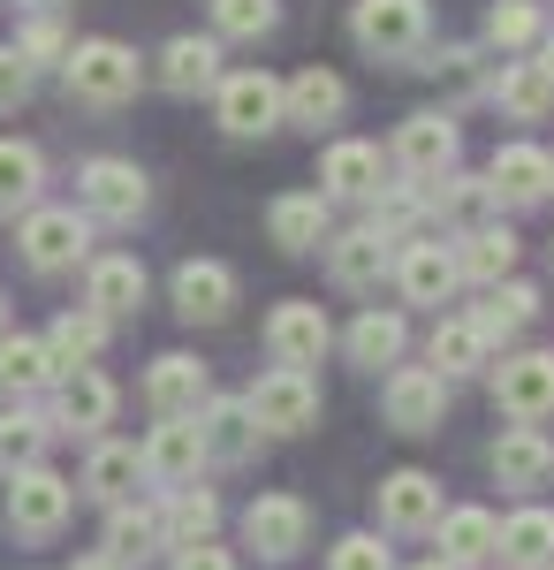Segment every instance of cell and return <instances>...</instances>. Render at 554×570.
I'll return each instance as SVG.
<instances>
[{"label": "cell", "instance_id": "cell-1", "mask_svg": "<svg viewBox=\"0 0 554 570\" xmlns=\"http://www.w3.org/2000/svg\"><path fill=\"white\" fill-rule=\"evenodd\" d=\"M61 85H69V99H85V107H122L129 91L145 85V61L122 39H85V46L61 53Z\"/></svg>", "mask_w": 554, "mask_h": 570}, {"label": "cell", "instance_id": "cell-2", "mask_svg": "<svg viewBox=\"0 0 554 570\" xmlns=\"http://www.w3.org/2000/svg\"><path fill=\"white\" fill-rule=\"evenodd\" d=\"M16 244H23L31 274H69V266L91 259V220L77 206H31L23 228H16Z\"/></svg>", "mask_w": 554, "mask_h": 570}, {"label": "cell", "instance_id": "cell-3", "mask_svg": "<svg viewBox=\"0 0 554 570\" xmlns=\"http://www.w3.org/2000/svg\"><path fill=\"white\" fill-rule=\"evenodd\" d=\"M244 403H251L258 434H304V426H319V381H311V373H297V365L258 373Z\"/></svg>", "mask_w": 554, "mask_h": 570}, {"label": "cell", "instance_id": "cell-4", "mask_svg": "<svg viewBox=\"0 0 554 570\" xmlns=\"http://www.w3.org/2000/svg\"><path fill=\"white\" fill-rule=\"evenodd\" d=\"M426 0H357V16H349V39L365 46L373 61H403V53H418L426 46Z\"/></svg>", "mask_w": 554, "mask_h": 570}, {"label": "cell", "instance_id": "cell-5", "mask_svg": "<svg viewBox=\"0 0 554 570\" xmlns=\"http://www.w3.org/2000/svg\"><path fill=\"white\" fill-rule=\"evenodd\" d=\"M69 502H77V487L61 480V472H16L8 480V532H23V540H53V532L69 525Z\"/></svg>", "mask_w": 554, "mask_h": 570}, {"label": "cell", "instance_id": "cell-6", "mask_svg": "<svg viewBox=\"0 0 554 570\" xmlns=\"http://www.w3.org/2000/svg\"><path fill=\"white\" fill-rule=\"evenodd\" d=\"M214 115L228 137H266L281 130V77H266V69H236V77H220L214 85Z\"/></svg>", "mask_w": 554, "mask_h": 570}, {"label": "cell", "instance_id": "cell-7", "mask_svg": "<svg viewBox=\"0 0 554 570\" xmlns=\"http://www.w3.org/2000/svg\"><path fill=\"white\" fill-rule=\"evenodd\" d=\"M380 411L395 434H441V419H448V381L433 373V365H395L380 389Z\"/></svg>", "mask_w": 554, "mask_h": 570}, {"label": "cell", "instance_id": "cell-8", "mask_svg": "<svg viewBox=\"0 0 554 570\" xmlns=\"http://www.w3.org/2000/svg\"><path fill=\"white\" fill-rule=\"evenodd\" d=\"M77 198H85V220H115L122 228V220L145 214V168L99 153V160H85V176H77Z\"/></svg>", "mask_w": 554, "mask_h": 570}, {"label": "cell", "instance_id": "cell-9", "mask_svg": "<svg viewBox=\"0 0 554 570\" xmlns=\"http://www.w3.org/2000/svg\"><path fill=\"white\" fill-rule=\"evenodd\" d=\"M494 403L510 411L516 426H540L554 411V351H516L494 365Z\"/></svg>", "mask_w": 554, "mask_h": 570}, {"label": "cell", "instance_id": "cell-10", "mask_svg": "<svg viewBox=\"0 0 554 570\" xmlns=\"http://www.w3.org/2000/svg\"><path fill=\"white\" fill-rule=\"evenodd\" d=\"M327 343H335V327H327V312H319V305L289 297V305L266 312V351H274V365H297V373H311V365L327 357Z\"/></svg>", "mask_w": 554, "mask_h": 570}, {"label": "cell", "instance_id": "cell-11", "mask_svg": "<svg viewBox=\"0 0 554 570\" xmlns=\"http://www.w3.org/2000/svg\"><path fill=\"white\" fill-rule=\"evenodd\" d=\"M387 274H395V289H403L410 305H448V297H456V282H464V274H456V252H448V244H433V236L395 244V266H387Z\"/></svg>", "mask_w": 554, "mask_h": 570}, {"label": "cell", "instance_id": "cell-12", "mask_svg": "<svg viewBox=\"0 0 554 570\" xmlns=\"http://www.w3.org/2000/svg\"><path fill=\"white\" fill-rule=\"evenodd\" d=\"M380 183H387L380 145H365V137H342V145H327V160H319V198H327V206H365Z\"/></svg>", "mask_w": 554, "mask_h": 570}, {"label": "cell", "instance_id": "cell-13", "mask_svg": "<svg viewBox=\"0 0 554 570\" xmlns=\"http://www.w3.org/2000/svg\"><path fill=\"white\" fill-rule=\"evenodd\" d=\"M244 540H251L266 563H289V556H304V540H311V510H304L297 494H258L251 510H244Z\"/></svg>", "mask_w": 554, "mask_h": 570}, {"label": "cell", "instance_id": "cell-14", "mask_svg": "<svg viewBox=\"0 0 554 570\" xmlns=\"http://www.w3.org/2000/svg\"><path fill=\"white\" fill-rule=\"evenodd\" d=\"M319 252H327V274H335L342 289H380V274L395 266V236H380L373 220H357V228L327 236Z\"/></svg>", "mask_w": 554, "mask_h": 570}, {"label": "cell", "instance_id": "cell-15", "mask_svg": "<svg viewBox=\"0 0 554 570\" xmlns=\"http://www.w3.org/2000/svg\"><path fill=\"white\" fill-rule=\"evenodd\" d=\"M387 160H395L410 183L448 176V168H456V122H448V115H433V107H426V115H410V122L395 130V153H387Z\"/></svg>", "mask_w": 554, "mask_h": 570}, {"label": "cell", "instance_id": "cell-16", "mask_svg": "<svg viewBox=\"0 0 554 570\" xmlns=\"http://www.w3.org/2000/svg\"><path fill=\"white\" fill-rule=\"evenodd\" d=\"M206 395H214V373H206L190 351L152 357V373H145V403H152L160 419H198V411H206Z\"/></svg>", "mask_w": 554, "mask_h": 570}, {"label": "cell", "instance_id": "cell-17", "mask_svg": "<svg viewBox=\"0 0 554 570\" xmlns=\"http://www.w3.org/2000/svg\"><path fill=\"white\" fill-rule=\"evenodd\" d=\"M206 472V434H198V419H160L152 441H145V480L152 487H190Z\"/></svg>", "mask_w": 554, "mask_h": 570}, {"label": "cell", "instance_id": "cell-18", "mask_svg": "<svg viewBox=\"0 0 554 570\" xmlns=\"http://www.w3.org/2000/svg\"><path fill=\"white\" fill-rule=\"evenodd\" d=\"M115 381L99 373V365H69L61 373V403H53V426L61 434H99V426H115Z\"/></svg>", "mask_w": 554, "mask_h": 570}, {"label": "cell", "instance_id": "cell-19", "mask_svg": "<svg viewBox=\"0 0 554 570\" xmlns=\"http://www.w3.org/2000/svg\"><path fill=\"white\" fill-rule=\"evenodd\" d=\"M373 510H380L387 532H433L441 525V480L433 472H387Z\"/></svg>", "mask_w": 554, "mask_h": 570}, {"label": "cell", "instance_id": "cell-20", "mask_svg": "<svg viewBox=\"0 0 554 570\" xmlns=\"http://www.w3.org/2000/svg\"><path fill=\"white\" fill-rule=\"evenodd\" d=\"M198 434H206V464H251L258 456V419L244 395H206Z\"/></svg>", "mask_w": 554, "mask_h": 570}, {"label": "cell", "instance_id": "cell-21", "mask_svg": "<svg viewBox=\"0 0 554 570\" xmlns=\"http://www.w3.org/2000/svg\"><path fill=\"white\" fill-rule=\"evenodd\" d=\"M266 236H274L281 252H319V244L335 236V206H327L319 190H281V198L266 206Z\"/></svg>", "mask_w": 554, "mask_h": 570}, {"label": "cell", "instance_id": "cell-22", "mask_svg": "<svg viewBox=\"0 0 554 570\" xmlns=\"http://www.w3.org/2000/svg\"><path fill=\"white\" fill-rule=\"evenodd\" d=\"M342 107H349V85L335 69H297L281 85V122H297V130H335Z\"/></svg>", "mask_w": 554, "mask_h": 570}, {"label": "cell", "instance_id": "cell-23", "mask_svg": "<svg viewBox=\"0 0 554 570\" xmlns=\"http://www.w3.org/2000/svg\"><path fill=\"white\" fill-rule=\"evenodd\" d=\"M486 190H494V206H540L554 190V176H547V153L540 145H502L494 153V168H486Z\"/></svg>", "mask_w": 554, "mask_h": 570}, {"label": "cell", "instance_id": "cell-24", "mask_svg": "<svg viewBox=\"0 0 554 570\" xmlns=\"http://www.w3.org/2000/svg\"><path fill=\"white\" fill-rule=\"evenodd\" d=\"M175 312H182V320H206V327L228 320V312H236V274L220 259H182L175 266Z\"/></svg>", "mask_w": 554, "mask_h": 570}, {"label": "cell", "instance_id": "cell-25", "mask_svg": "<svg viewBox=\"0 0 554 570\" xmlns=\"http://www.w3.org/2000/svg\"><path fill=\"white\" fill-rule=\"evenodd\" d=\"M85 305L99 320H129V312L145 305V266L129 259V252H107V259L85 266Z\"/></svg>", "mask_w": 554, "mask_h": 570}, {"label": "cell", "instance_id": "cell-26", "mask_svg": "<svg viewBox=\"0 0 554 570\" xmlns=\"http://www.w3.org/2000/svg\"><path fill=\"white\" fill-rule=\"evenodd\" d=\"M494 480L516 487V494H532V487L554 480V441L540 426H510V434L494 441Z\"/></svg>", "mask_w": 554, "mask_h": 570}, {"label": "cell", "instance_id": "cell-27", "mask_svg": "<svg viewBox=\"0 0 554 570\" xmlns=\"http://www.w3.org/2000/svg\"><path fill=\"white\" fill-rule=\"evenodd\" d=\"M160 85L175 99H198V91L220 85V39H198V31H182V39L160 46Z\"/></svg>", "mask_w": 554, "mask_h": 570}, {"label": "cell", "instance_id": "cell-28", "mask_svg": "<svg viewBox=\"0 0 554 570\" xmlns=\"http://www.w3.org/2000/svg\"><path fill=\"white\" fill-rule=\"evenodd\" d=\"M441 563L448 570H471V563H486L494 548H502V518L494 510H441Z\"/></svg>", "mask_w": 554, "mask_h": 570}, {"label": "cell", "instance_id": "cell-29", "mask_svg": "<svg viewBox=\"0 0 554 570\" xmlns=\"http://www.w3.org/2000/svg\"><path fill=\"white\" fill-rule=\"evenodd\" d=\"M403 343H410V327H403V312H357L349 320V335H342V351L349 365H365V373H380V365H403Z\"/></svg>", "mask_w": 554, "mask_h": 570}, {"label": "cell", "instance_id": "cell-30", "mask_svg": "<svg viewBox=\"0 0 554 570\" xmlns=\"http://www.w3.org/2000/svg\"><path fill=\"white\" fill-rule=\"evenodd\" d=\"M137 480H145V449H137V441H99V449H91V464H85V494L91 502L115 510V502L137 494Z\"/></svg>", "mask_w": 554, "mask_h": 570}, {"label": "cell", "instance_id": "cell-31", "mask_svg": "<svg viewBox=\"0 0 554 570\" xmlns=\"http://www.w3.org/2000/svg\"><path fill=\"white\" fill-rule=\"evenodd\" d=\"M220 525V502L214 487H168V510H160V548H198V540H214Z\"/></svg>", "mask_w": 554, "mask_h": 570}, {"label": "cell", "instance_id": "cell-32", "mask_svg": "<svg viewBox=\"0 0 554 570\" xmlns=\"http://www.w3.org/2000/svg\"><path fill=\"white\" fill-rule=\"evenodd\" d=\"M494 99H502V115H510V122H547V115H554V77L532 61V53H524V61H502Z\"/></svg>", "mask_w": 554, "mask_h": 570}, {"label": "cell", "instance_id": "cell-33", "mask_svg": "<svg viewBox=\"0 0 554 570\" xmlns=\"http://www.w3.org/2000/svg\"><path fill=\"white\" fill-rule=\"evenodd\" d=\"M61 381V365L39 335H0V395H39Z\"/></svg>", "mask_w": 554, "mask_h": 570}, {"label": "cell", "instance_id": "cell-34", "mask_svg": "<svg viewBox=\"0 0 554 570\" xmlns=\"http://www.w3.org/2000/svg\"><path fill=\"white\" fill-rule=\"evenodd\" d=\"M510 266H516V236L510 228H464V244H456V274L464 282H478V289H494V282H510Z\"/></svg>", "mask_w": 554, "mask_h": 570}, {"label": "cell", "instance_id": "cell-35", "mask_svg": "<svg viewBox=\"0 0 554 570\" xmlns=\"http://www.w3.org/2000/svg\"><path fill=\"white\" fill-rule=\"evenodd\" d=\"M426 357H433V373L441 381H456V373H478V365H494V343L478 335V320H441L433 327V343H426Z\"/></svg>", "mask_w": 554, "mask_h": 570}, {"label": "cell", "instance_id": "cell-36", "mask_svg": "<svg viewBox=\"0 0 554 570\" xmlns=\"http://www.w3.org/2000/svg\"><path fill=\"white\" fill-rule=\"evenodd\" d=\"M471 320H478V335H486V343H510L516 327H532V320H540V289H532V282H494V289H486V305L471 312Z\"/></svg>", "mask_w": 554, "mask_h": 570}, {"label": "cell", "instance_id": "cell-37", "mask_svg": "<svg viewBox=\"0 0 554 570\" xmlns=\"http://www.w3.org/2000/svg\"><path fill=\"white\" fill-rule=\"evenodd\" d=\"M39 183H46L39 145L0 137V214H31V206H39Z\"/></svg>", "mask_w": 554, "mask_h": 570}, {"label": "cell", "instance_id": "cell-38", "mask_svg": "<svg viewBox=\"0 0 554 570\" xmlns=\"http://www.w3.org/2000/svg\"><path fill=\"white\" fill-rule=\"evenodd\" d=\"M494 556L516 563V570H547L554 563V510H516V518H502V548Z\"/></svg>", "mask_w": 554, "mask_h": 570}, {"label": "cell", "instance_id": "cell-39", "mask_svg": "<svg viewBox=\"0 0 554 570\" xmlns=\"http://www.w3.org/2000/svg\"><path fill=\"white\" fill-rule=\"evenodd\" d=\"M160 548V510L152 502H115L107 510V556L115 563H137V556H152Z\"/></svg>", "mask_w": 554, "mask_h": 570}, {"label": "cell", "instance_id": "cell-40", "mask_svg": "<svg viewBox=\"0 0 554 570\" xmlns=\"http://www.w3.org/2000/svg\"><path fill=\"white\" fill-rule=\"evenodd\" d=\"M486 206H494V190H486L478 176H456V168H448V176H433V183H426V214H433V220L478 228V214H486Z\"/></svg>", "mask_w": 554, "mask_h": 570}, {"label": "cell", "instance_id": "cell-41", "mask_svg": "<svg viewBox=\"0 0 554 570\" xmlns=\"http://www.w3.org/2000/svg\"><path fill=\"white\" fill-rule=\"evenodd\" d=\"M46 351H53V365H61V373H69V365H91V357L107 351V320H99V312H61V320H53V335H46Z\"/></svg>", "mask_w": 554, "mask_h": 570}, {"label": "cell", "instance_id": "cell-42", "mask_svg": "<svg viewBox=\"0 0 554 570\" xmlns=\"http://www.w3.org/2000/svg\"><path fill=\"white\" fill-rule=\"evenodd\" d=\"M46 434H53V426H46L39 411H8V419H0V472H8V480L31 472L46 456Z\"/></svg>", "mask_w": 554, "mask_h": 570}, {"label": "cell", "instance_id": "cell-43", "mask_svg": "<svg viewBox=\"0 0 554 570\" xmlns=\"http://www.w3.org/2000/svg\"><path fill=\"white\" fill-rule=\"evenodd\" d=\"M281 23V0H214V39H266Z\"/></svg>", "mask_w": 554, "mask_h": 570}, {"label": "cell", "instance_id": "cell-44", "mask_svg": "<svg viewBox=\"0 0 554 570\" xmlns=\"http://www.w3.org/2000/svg\"><path fill=\"white\" fill-rule=\"evenodd\" d=\"M532 39H540V8H532V0H494V8H486V46L524 53Z\"/></svg>", "mask_w": 554, "mask_h": 570}, {"label": "cell", "instance_id": "cell-45", "mask_svg": "<svg viewBox=\"0 0 554 570\" xmlns=\"http://www.w3.org/2000/svg\"><path fill=\"white\" fill-rule=\"evenodd\" d=\"M16 53H23V61H31V69H39V61H61V53H69V39H61V23H53V16H31V23H23V31H16Z\"/></svg>", "mask_w": 554, "mask_h": 570}, {"label": "cell", "instance_id": "cell-46", "mask_svg": "<svg viewBox=\"0 0 554 570\" xmlns=\"http://www.w3.org/2000/svg\"><path fill=\"white\" fill-rule=\"evenodd\" d=\"M327 570H395V556L380 548V532H349V540H335Z\"/></svg>", "mask_w": 554, "mask_h": 570}, {"label": "cell", "instance_id": "cell-47", "mask_svg": "<svg viewBox=\"0 0 554 570\" xmlns=\"http://www.w3.org/2000/svg\"><path fill=\"white\" fill-rule=\"evenodd\" d=\"M31 77H39V69H31L16 46H0V115H16V107L31 99Z\"/></svg>", "mask_w": 554, "mask_h": 570}, {"label": "cell", "instance_id": "cell-48", "mask_svg": "<svg viewBox=\"0 0 554 570\" xmlns=\"http://www.w3.org/2000/svg\"><path fill=\"white\" fill-rule=\"evenodd\" d=\"M426 69H433V77H448V85H478V53H471V46H441Z\"/></svg>", "mask_w": 554, "mask_h": 570}, {"label": "cell", "instance_id": "cell-49", "mask_svg": "<svg viewBox=\"0 0 554 570\" xmlns=\"http://www.w3.org/2000/svg\"><path fill=\"white\" fill-rule=\"evenodd\" d=\"M175 570H236V563H228V548L198 540V548H175Z\"/></svg>", "mask_w": 554, "mask_h": 570}, {"label": "cell", "instance_id": "cell-50", "mask_svg": "<svg viewBox=\"0 0 554 570\" xmlns=\"http://www.w3.org/2000/svg\"><path fill=\"white\" fill-rule=\"evenodd\" d=\"M69 570H122V563H115V556L99 548V556H85V563H69Z\"/></svg>", "mask_w": 554, "mask_h": 570}, {"label": "cell", "instance_id": "cell-51", "mask_svg": "<svg viewBox=\"0 0 554 570\" xmlns=\"http://www.w3.org/2000/svg\"><path fill=\"white\" fill-rule=\"evenodd\" d=\"M23 8H31V16H53V8H69V0H23Z\"/></svg>", "mask_w": 554, "mask_h": 570}, {"label": "cell", "instance_id": "cell-52", "mask_svg": "<svg viewBox=\"0 0 554 570\" xmlns=\"http://www.w3.org/2000/svg\"><path fill=\"white\" fill-rule=\"evenodd\" d=\"M532 61H540V69H547V77H554V39H547V46H540V53H532Z\"/></svg>", "mask_w": 554, "mask_h": 570}, {"label": "cell", "instance_id": "cell-53", "mask_svg": "<svg viewBox=\"0 0 554 570\" xmlns=\"http://www.w3.org/2000/svg\"><path fill=\"white\" fill-rule=\"evenodd\" d=\"M0 335H8V297H0Z\"/></svg>", "mask_w": 554, "mask_h": 570}, {"label": "cell", "instance_id": "cell-54", "mask_svg": "<svg viewBox=\"0 0 554 570\" xmlns=\"http://www.w3.org/2000/svg\"><path fill=\"white\" fill-rule=\"evenodd\" d=\"M418 570H448V563H441V556H433V563H418Z\"/></svg>", "mask_w": 554, "mask_h": 570}, {"label": "cell", "instance_id": "cell-55", "mask_svg": "<svg viewBox=\"0 0 554 570\" xmlns=\"http://www.w3.org/2000/svg\"><path fill=\"white\" fill-rule=\"evenodd\" d=\"M547 176H554V153H547Z\"/></svg>", "mask_w": 554, "mask_h": 570}, {"label": "cell", "instance_id": "cell-56", "mask_svg": "<svg viewBox=\"0 0 554 570\" xmlns=\"http://www.w3.org/2000/svg\"><path fill=\"white\" fill-rule=\"evenodd\" d=\"M547 570H554V563H547Z\"/></svg>", "mask_w": 554, "mask_h": 570}]
</instances>
